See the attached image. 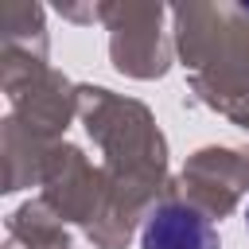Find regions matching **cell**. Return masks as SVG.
I'll return each instance as SVG.
<instances>
[{
	"label": "cell",
	"instance_id": "cell-2",
	"mask_svg": "<svg viewBox=\"0 0 249 249\" xmlns=\"http://www.w3.org/2000/svg\"><path fill=\"white\" fill-rule=\"evenodd\" d=\"M245 226H249V202H245Z\"/></svg>",
	"mask_w": 249,
	"mask_h": 249
},
{
	"label": "cell",
	"instance_id": "cell-1",
	"mask_svg": "<svg viewBox=\"0 0 249 249\" xmlns=\"http://www.w3.org/2000/svg\"><path fill=\"white\" fill-rule=\"evenodd\" d=\"M144 249H218L214 226L191 206H160L140 237Z\"/></svg>",
	"mask_w": 249,
	"mask_h": 249
}]
</instances>
